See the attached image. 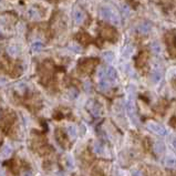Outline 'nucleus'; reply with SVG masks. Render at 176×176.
I'll return each mask as SVG.
<instances>
[{"instance_id": "nucleus-27", "label": "nucleus", "mask_w": 176, "mask_h": 176, "mask_svg": "<svg viewBox=\"0 0 176 176\" xmlns=\"http://www.w3.org/2000/svg\"><path fill=\"white\" fill-rule=\"evenodd\" d=\"M67 166L68 168H73V161H72L71 156H67Z\"/></svg>"}, {"instance_id": "nucleus-15", "label": "nucleus", "mask_w": 176, "mask_h": 176, "mask_svg": "<svg viewBox=\"0 0 176 176\" xmlns=\"http://www.w3.org/2000/svg\"><path fill=\"white\" fill-rule=\"evenodd\" d=\"M153 148H154V152L156 154H162L165 150V145L162 142H155L153 145Z\"/></svg>"}, {"instance_id": "nucleus-1", "label": "nucleus", "mask_w": 176, "mask_h": 176, "mask_svg": "<svg viewBox=\"0 0 176 176\" xmlns=\"http://www.w3.org/2000/svg\"><path fill=\"white\" fill-rule=\"evenodd\" d=\"M134 93H135L134 88L131 87L127 103H126V111H127V114H129L132 123L135 124V125H138V119L137 115H136V109H135V102H134Z\"/></svg>"}, {"instance_id": "nucleus-14", "label": "nucleus", "mask_w": 176, "mask_h": 176, "mask_svg": "<svg viewBox=\"0 0 176 176\" xmlns=\"http://www.w3.org/2000/svg\"><path fill=\"white\" fill-rule=\"evenodd\" d=\"M78 40H79L81 43H83V44H88L91 42V37L89 36L88 33H79L78 34Z\"/></svg>"}, {"instance_id": "nucleus-17", "label": "nucleus", "mask_w": 176, "mask_h": 176, "mask_svg": "<svg viewBox=\"0 0 176 176\" xmlns=\"http://www.w3.org/2000/svg\"><path fill=\"white\" fill-rule=\"evenodd\" d=\"M11 152H12V150H11V147L10 146H4L2 147V150H1V157L2 159H8L9 156L11 155Z\"/></svg>"}, {"instance_id": "nucleus-16", "label": "nucleus", "mask_w": 176, "mask_h": 176, "mask_svg": "<svg viewBox=\"0 0 176 176\" xmlns=\"http://www.w3.org/2000/svg\"><path fill=\"white\" fill-rule=\"evenodd\" d=\"M89 108H90V110H91V112H92V114L94 116H99L101 114L100 105L97 104V103H93V105H89Z\"/></svg>"}, {"instance_id": "nucleus-25", "label": "nucleus", "mask_w": 176, "mask_h": 176, "mask_svg": "<svg viewBox=\"0 0 176 176\" xmlns=\"http://www.w3.org/2000/svg\"><path fill=\"white\" fill-rule=\"evenodd\" d=\"M103 59H104L106 62H112L114 59V55L112 52H104L103 53Z\"/></svg>"}, {"instance_id": "nucleus-18", "label": "nucleus", "mask_w": 176, "mask_h": 176, "mask_svg": "<svg viewBox=\"0 0 176 176\" xmlns=\"http://www.w3.org/2000/svg\"><path fill=\"white\" fill-rule=\"evenodd\" d=\"M110 88H111V84H110V82L109 81H106V80L101 81L100 83H99V90H100V91L105 92V91L110 90Z\"/></svg>"}, {"instance_id": "nucleus-19", "label": "nucleus", "mask_w": 176, "mask_h": 176, "mask_svg": "<svg viewBox=\"0 0 176 176\" xmlns=\"http://www.w3.org/2000/svg\"><path fill=\"white\" fill-rule=\"evenodd\" d=\"M151 50L154 55H159L161 51H162V48H161L159 42H153L151 44Z\"/></svg>"}, {"instance_id": "nucleus-20", "label": "nucleus", "mask_w": 176, "mask_h": 176, "mask_svg": "<svg viewBox=\"0 0 176 176\" xmlns=\"http://www.w3.org/2000/svg\"><path fill=\"white\" fill-rule=\"evenodd\" d=\"M28 16H29V18H31V19H39V18H40V15H39L38 10L34 8H30L29 10H28Z\"/></svg>"}, {"instance_id": "nucleus-10", "label": "nucleus", "mask_w": 176, "mask_h": 176, "mask_svg": "<svg viewBox=\"0 0 176 176\" xmlns=\"http://www.w3.org/2000/svg\"><path fill=\"white\" fill-rule=\"evenodd\" d=\"M67 133L71 140H74V138L76 137V135H78V129H76L74 125H68Z\"/></svg>"}, {"instance_id": "nucleus-26", "label": "nucleus", "mask_w": 176, "mask_h": 176, "mask_svg": "<svg viewBox=\"0 0 176 176\" xmlns=\"http://www.w3.org/2000/svg\"><path fill=\"white\" fill-rule=\"evenodd\" d=\"M122 13H123V17L124 18L129 17V15H130V7L124 4V6L122 7Z\"/></svg>"}, {"instance_id": "nucleus-30", "label": "nucleus", "mask_w": 176, "mask_h": 176, "mask_svg": "<svg viewBox=\"0 0 176 176\" xmlns=\"http://www.w3.org/2000/svg\"><path fill=\"white\" fill-rule=\"evenodd\" d=\"M84 90L87 92H91V83H90V81H85L84 82Z\"/></svg>"}, {"instance_id": "nucleus-6", "label": "nucleus", "mask_w": 176, "mask_h": 176, "mask_svg": "<svg viewBox=\"0 0 176 176\" xmlns=\"http://www.w3.org/2000/svg\"><path fill=\"white\" fill-rule=\"evenodd\" d=\"M73 19H74V22L76 25H81L84 21V19H85V15H84V12L81 9L76 8L73 11Z\"/></svg>"}, {"instance_id": "nucleus-12", "label": "nucleus", "mask_w": 176, "mask_h": 176, "mask_svg": "<svg viewBox=\"0 0 176 176\" xmlns=\"http://www.w3.org/2000/svg\"><path fill=\"white\" fill-rule=\"evenodd\" d=\"M165 165H166V167L176 168V157L175 156H172V155L167 156L166 159H165Z\"/></svg>"}, {"instance_id": "nucleus-5", "label": "nucleus", "mask_w": 176, "mask_h": 176, "mask_svg": "<svg viewBox=\"0 0 176 176\" xmlns=\"http://www.w3.org/2000/svg\"><path fill=\"white\" fill-rule=\"evenodd\" d=\"M101 34L104 37L105 39H108V40H116L117 38V32L116 30L112 28V27H104V28H102L101 30Z\"/></svg>"}, {"instance_id": "nucleus-21", "label": "nucleus", "mask_w": 176, "mask_h": 176, "mask_svg": "<svg viewBox=\"0 0 176 176\" xmlns=\"http://www.w3.org/2000/svg\"><path fill=\"white\" fill-rule=\"evenodd\" d=\"M111 22L113 23L114 25H119L121 23V19H120V16H119V13L116 11H113V15H112V17H111Z\"/></svg>"}, {"instance_id": "nucleus-24", "label": "nucleus", "mask_w": 176, "mask_h": 176, "mask_svg": "<svg viewBox=\"0 0 176 176\" xmlns=\"http://www.w3.org/2000/svg\"><path fill=\"white\" fill-rule=\"evenodd\" d=\"M55 137H57L59 143H62L63 144V143L65 142V137H64V135H63L62 131L57 130V132H55Z\"/></svg>"}, {"instance_id": "nucleus-7", "label": "nucleus", "mask_w": 176, "mask_h": 176, "mask_svg": "<svg viewBox=\"0 0 176 176\" xmlns=\"http://www.w3.org/2000/svg\"><path fill=\"white\" fill-rule=\"evenodd\" d=\"M112 15H113V10L109 7H102L100 9V17L105 20H111Z\"/></svg>"}, {"instance_id": "nucleus-8", "label": "nucleus", "mask_w": 176, "mask_h": 176, "mask_svg": "<svg viewBox=\"0 0 176 176\" xmlns=\"http://www.w3.org/2000/svg\"><path fill=\"white\" fill-rule=\"evenodd\" d=\"M152 29V25L150 22H142L141 25H138V31L143 34H146L148 33Z\"/></svg>"}, {"instance_id": "nucleus-2", "label": "nucleus", "mask_w": 176, "mask_h": 176, "mask_svg": "<svg viewBox=\"0 0 176 176\" xmlns=\"http://www.w3.org/2000/svg\"><path fill=\"white\" fill-rule=\"evenodd\" d=\"M97 63V59L89 58V59H81L78 63V69L82 73H91L92 70L95 68Z\"/></svg>"}, {"instance_id": "nucleus-31", "label": "nucleus", "mask_w": 176, "mask_h": 176, "mask_svg": "<svg viewBox=\"0 0 176 176\" xmlns=\"http://www.w3.org/2000/svg\"><path fill=\"white\" fill-rule=\"evenodd\" d=\"M132 176H143V174L140 171H135V172H133V175Z\"/></svg>"}, {"instance_id": "nucleus-29", "label": "nucleus", "mask_w": 176, "mask_h": 176, "mask_svg": "<svg viewBox=\"0 0 176 176\" xmlns=\"http://www.w3.org/2000/svg\"><path fill=\"white\" fill-rule=\"evenodd\" d=\"M70 49H71V50H73L74 52H80V51H81V48H80V47L78 46L76 43H73V44H71V46H70Z\"/></svg>"}, {"instance_id": "nucleus-22", "label": "nucleus", "mask_w": 176, "mask_h": 176, "mask_svg": "<svg viewBox=\"0 0 176 176\" xmlns=\"http://www.w3.org/2000/svg\"><path fill=\"white\" fill-rule=\"evenodd\" d=\"M42 49H43V44L39 41L33 42V43H32V46H31V50L33 51V52H40Z\"/></svg>"}, {"instance_id": "nucleus-9", "label": "nucleus", "mask_w": 176, "mask_h": 176, "mask_svg": "<svg viewBox=\"0 0 176 176\" xmlns=\"http://www.w3.org/2000/svg\"><path fill=\"white\" fill-rule=\"evenodd\" d=\"M108 80L110 82H115L117 80V73L114 68H108Z\"/></svg>"}, {"instance_id": "nucleus-32", "label": "nucleus", "mask_w": 176, "mask_h": 176, "mask_svg": "<svg viewBox=\"0 0 176 176\" xmlns=\"http://www.w3.org/2000/svg\"><path fill=\"white\" fill-rule=\"evenodd\" d=\"M22 176H32V173L31 172H25L22 174Z\"/></svg>"}, {"instance_id": "nucleus-11", "label": "nucleus", "mask_w": 176, "mask_h": 176, "mask_svg": "<svg viewBox=\"0 0 176 176\" xmlns=\"http://www.w3.org/2000/svg\"><path fill=\"white\" fill-rule=\"evenodd\" d=\"M93 151H94V153H97V155H103L104 154V146H103V144L100 142H95L93 144Z\"/></svg>"}, {"instance_id": "nucleus-13", "label": "nucleus", "mask_w": 176, "mask_h": 176, "mask_svg": "<svg viewBox=\"0 0 176 176\" xmlns=\"http://www.w3.org/2000/svg\"><path fill=\"white\" fill-rule=\"evenodd\" d=\"M151 78H152V81L153 82H159L161 79H162V72L159 71V69H154L153 71H152V74H151Z\"/></svg>"}, {"instance_id": "nucleus-4", "label": "nucleus", "mask_w": 176, "mask_h": 176, "mask_svg": "<svg viewBox=\"0 0 176 176\" xmlns=\"http://www.w3.org/2000/svg\"><path fill=\"white\" fill-rule=\"evenodd\" d=\"M146 126L148 130L151 131V132H153V133H155V134L164 136V135H166V133H167L166 130H165V127L162 126L161 124H159V123H156V122H148Z\"/></svg>"}, {"instance_id": "nucleus-33", "label": "nucleus", "mask_w": 176, "mask_h": 176, "mask_svg": "<svg viewBox=\"0 0 176 176\" xmlns=\"http://www.w3.org/2000/svg\"><path fill=\"white\" fill-rule=\"evenodd\" d=\"M172 144H173V146H174V148L176 150V137H175V138H173Z\"/></svg>"}, {"instance_id": "nucleus-28", "label": "nucleus", "mask_w": 176, "mask_h": 176, "mask_svg": "<svg viewBox=\"0 0 176 176\" xmlns=\"http://www.w3.org/2000/svg\"><path fill=\"white\" fill-rule=\"evenodd\" d=\"M69 95H70V99H76V97H78V92H76L74 89H71L70 90V92H69Z\"/></svg>"}, {"instance_id": "nucleus-23", "label": "nucleus", "mask_w": 176, "mask_h": 176, "mask_svg": "<svg viewBox=\"0 0 176 176\" xmlns=\"http://www.w3.org/2000/svg\"><path fill=\"white\" fill-rule=\"evenodd\" d=\"M8 55H11V57H17L19 55V49H18L16 46H11L8 48Z\"/></svg>"}, {"instance_id": "nucleus-3", "label": "nucleus", "mask_w": 176, "mask_h": 176, "mask_svg": "<svg viewBox=\"0 0 176 176\" xmlns=\"http://www.w3.org/2000/svg\"><path fill=\"white\" fill-rule=\"evenodd\" d=\"M165 40H166V46H167L168 53L171 55V57L176 58V34L166 33Z\"/></svg>"}]
</instances>
